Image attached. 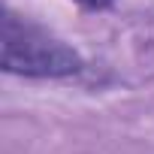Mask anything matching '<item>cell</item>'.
Wrapping results in <instances>:
<instances>
[{
  "label": "cell",
  "mask_w": 154,
  "mask_h": 154,
  "mask_svg": "<svg viewBox=\"0 0 154 154\" xmlns=\"http://www.w3.org/2000/svg\"><path fill=\"white\" fill-rule=\"evenodd\" d=\"M79 3H85V6H106L109 0H79Z\"/></svg>",
  "instance_id": "cell-2"
},
{
  "label": "cell",
  "mask_w": 154,
  "mask_h": 154,
  "mask_svg": "<svg viewBox=\"0 0 154 154\" xmlns=\"http://www.w3.org/2000/svg\"><path fill=\"white\" fill-rule=\"evenodd\" d=\"M0 63L6 72L21 75H69L82 60L69 45L48 36L45 30L6 15L0 27Z\"/></svg>",
  "instance_id": "cell-1"
}]
</instances>
